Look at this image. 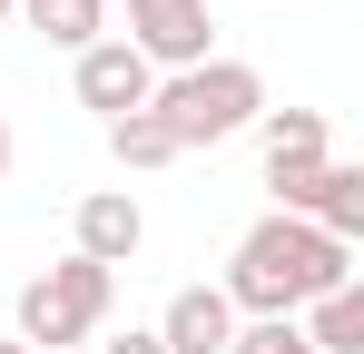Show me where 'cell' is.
Wrapping results in <instances>:
<instances>
[{"label":"cell","mask_w":364,"mask_h":354,"mask_svg":"<svg viewBox=\"0 0 364 354\" xmlns=\"http://www.w3.org/2000/svg\"><path fill=\"white\" fill-rule=\"evenodd\" d=\"M20 20L50 40V50H89V40H109V0H20Z\"/></svg>","instance_id":"8fae6325"},{"label":"cell","mask_w":364,"mask_h":354,"mask_svg":"<svg viewBox=\"0 0 364 354\" xmlns=\"http://www.w3.org/2000/svg\"><path fill=\"white\" fill-rule=\"evenodd\" d=\"M0 177H10V118H0Z\"/></svg>","instance_id":"9a60e30c"},{"label":"cell","mask_w":364,"mask_h":354,"mask_svg":"<svg viewBox=\"0 0 364 354\" xmlns=\"http://www.w3.org/2000/svg\"><path fill=\"white\" fill-rule=\"evenodd\" d=\"M158 345L168 354H227L237 345V305H227L217 286H178L168 315H158Z\"/></svg>","instance_id":"ba28073f"},{"label":"cell","mask_w":364,"mask_h":354,"mask_svg":"<svg viewBox=\"0 0 364 354\" xmlns=\"http://www.w3.org/2000/svg\"><path fill=\"white\" fill-rule=\"evenodd\" d=\"M109 295H119V276H109V266H89V256H60L50 276H30V286H20V345H30V354L89 345V335L109 325Z\"/></svg>","instance_id":"3957f363"},{"label":"cell","mask_w":364,"mask_h":354,"mask_svg":"<svg viewBox=\"0 0 364 354\" xmlns=\"http://www.w3.org/2000/svg\"><path fill=\"white\" fill-rule=\"evenodd\" d=\"M148 89H158V69L128 50V40H89V50H79V109L128 118V109H148Z\"/></svg>","instance_id":"8992f818"},{"label":"cell","mask_w":364,"mask_h":354,"mask_svg":"<svg viewBox=\"0 0 364 354\" xmlns=\"http://www.w3.org/2000/svg\"><path fill=\"white\" fill-rule=\"evenodd\" d=\"M99 354H168V345H158V325H128V335H109Z\"/></svg>","instance_id":"5bb4252c"},{"label":"cell","mask_w":364,"mask_h":354,"mask_svg":"<svg viewBox=\"0 0 364 354\" xmlns=\"http://www.w3.org/2000/svg\"><path fill=\"white\" fill-rule=\"evenodd\" d=\"M355 286V246H335L325 227H305V217H256L237 236V266H227V305H237V325H266V315H305L315 295Z\"/></svg>","instance_id":"6da1fadb"},{"label":"cell","mask_w":364,"mask_h":354,"mask_svg":"<svg viewBox=\"0 0 364 354\" xmlns=\"http://www.w3.org/2000/svg\"><path fill=\"white\" fill-rule=\"evenodd\" d=\"M10 10H20V0H0V20H10Z\"/></svg>","instance_id":"e0dca14e"},{"label":"cell","mask_w":364,"mask_h":354,"mask_svg":"<svg viewBox=\"0 0 364 354\" xmlns=\"http://www.w3.org/2000/svg\"><path fill=\"white\" fill-rule=\"evenodd\" d=\"M305 227H325L335 246H355V236H364V168L325 158V168H315V187H305Z\"/></svg>","instance_id":"9c48e42d"},{"label":"cell","mask_w":364,"mask_h":354,"mask_svg":"<svg viewBox=\"0 0 364 354\" xmlns=\"http://www.w3.org/2000/svg\"><path fill=\"white\" fill-rule=\"evenodd\" d=\"M256 148H266V187H276V217H305V187L335 158L325 138V109H266L256 118Z\"/></svg>","instance_id":"277c9868"},{"label":"cell","mask_w":364,"mask_h":354,"mask_svg":"<svg viewBox=\"0 0 364 354\" xmlns=\"http://www.w3.org/2000/svg\"><path fill=\"white\" fill-rule=\"evenodd\" d=\"M148 118L187 148H217V138H237V128H256L266 118V79L246 69V59H197V69H168L158 89H148Z\"/></svg>","instance_id":"7a4b0ae2"},{"label":"cell","mask_w":364,"mask_h":354,"mask_svg":"<svg viewBox=\"0 0 364 354\" xmlns=\"http://www.w3.org/2000/svg\"><path fill=\"white\" fill-rule=\"evenodd\" d=\"M227 354H315V345L296 335V315H266V325H237V345H227Z\"/></svg>","instance_id":"4fadbf2b"},{"label":"cell","mask_w":364,"mask_h":354,"mask_svg":"<svg viewBox=\"0 0 364 354\" xmlns=\"http://www.w3.org/2000/svg\"><path fill=\"white\" fill-rule=\"evenodd\" d=\"M119 40L168 79V69L217 59V50H207V40H217V20H207V0H128V30H119Z\"/></svg>","instance_id":"5b68a950"},{"label":"cell","mask_w":364,"mask_h":354,"mask_svg":"<svg viewBox=\"0 0 364 354\" xmlns=\"http://www.w3.org/2000/svg\"><path fill=\"white\" fill-rule=\"evenodd\" d=\"M296 335L315 354H364V286H335V295H315L296 315Z\"/></svg>","instance_id":"30bf717a"},{"label":"cell","mask_w":364,"mask_h":354,"mask_svg":"<svg viewBox=\"0 0 364 354\" xmlns=\"http://www.w3.org/2000/svg\"><path fill=\"white\" fill-rule=\"evenodd\" d=\"M138 246H148V217H138V197H128V187H89V197H79V256L119 276Z\"/></svg>","instance_id":"52a82bcc"},{"label":"cell","mask_w":364,"mask_h":354,"mask_svg":"<svg viewBox=\"0 0 364 354\" xmlns=\"http://www.w3.org/2000/svg\"><path fill=\"white\" fill-rule=\"evenodd\" d=\"M109 158L138 177V168H168V158H178V138H168L148 109H128V118H109Z\"/></svg>","instance_id":"7c38bea8"},{"label":"cell","mask_w":364,"mask_h":354,"mask_svg":"<svg viewBox=\"0 0 364 354\" xmlns=\"http://www.w3.org/2000/svg\"><path fill=\"white\" fill-rule=\"evenodd\" d=\"M0 354H30V345H20V335H10V345H0Z\"/></svg>","instance_id":"2e32d148"}]
</instances>
